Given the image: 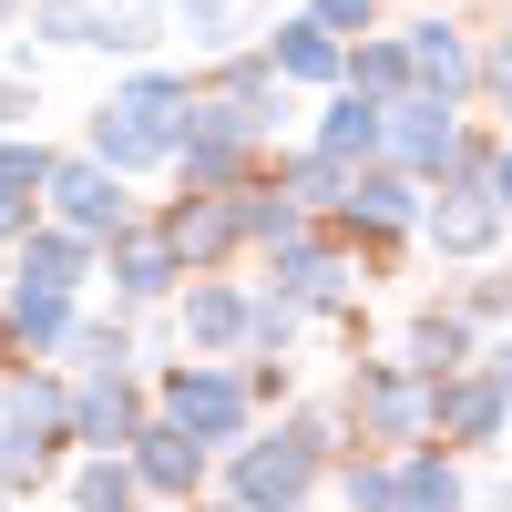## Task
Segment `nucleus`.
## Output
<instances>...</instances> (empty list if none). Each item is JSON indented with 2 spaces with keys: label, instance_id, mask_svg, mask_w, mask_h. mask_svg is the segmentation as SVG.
Instances as JSON below:
<instances>
[{
  "label": "nucleus",
  "instance_id": "nucleus-6",
  "mask_svg": "<svg viewBox=\"0 0 512 512\" xmlns=\"http://www.w3.org/2000/svg\"><path fill=\"white\" fill-rule=\"evenodd\" d=\"M420 216H431V205H420V175L390 164V154H369L349 175V195H338V226H349V236H410Z\"/></svg>",
  "mask_w": 512,
  "mask_h": 512
},
{
  "label": "nucleus",
  "instance_id": "nucleus-23",
  "mask_svg": "<svg viewBox=\"0 0 512 512\" xmlns=\"http://www.w3.org/2000/svg\"><path fill=\"white\" fill-rule=\"evenodd\" d=\"M21 277H41V287H82V277H93V236H82V226L31 236V246H21Z\"/></svg>",
  "mask_w": 512,
  "mask_h": 512
},
{
  "label": "nucleus",
  "instance_id": "nucleus-14",
  "mask_svg": "<svg viewBox=\"0 0 512 512\" xmlns=\"http://www.w3.org/2000/svg\"><path fill=\"white\" fill-rule=\"evenodd\" d=\"M400 359H410L420 379H451L461 359H482V318L461 308V297H441V308H420V318L400 328Z\"/></svg>",
  "mask_w": 512,
  "mask_h": 512
},
{
  "label": "nucleus",
  "instance_id": "nucleus-10",
  "mask_svg": "<svg viewBox=\"0 0 512 512\" xmlns=\"http://www.w3.org/2000/svg\"><path fill=\"white\" fill-rule=\"evenodd\" d=\"M267 287H287L297 308H349L359 297V256L349 246H318V236H287V246H267Z\"/></svg>",
  "mask_w": 512,
  "mask_h": 512
},
{
  "label": "nucleus",
  "instance_id": "nucleus-8",
  "mask_svg": "<svg viewBox=\"0 0 512 512\" xmlns=\"http://www.w3.org/2000/svg\"><path fill=\"white\" fill-rule=\"evenodd\" d=\"M451 144H461V103H451V93H420V82H410V93L390 103V164H410V175L431 185L441 164H451Z\"/></svg>",
  "mask_w": 512,
  "mask_h": 512
},
{
  "label": "nucleus",
  "instance_id": "nucleus-30",
  "mask_svg": "<svg viewBox=\"0 0 512 512\" xmlns=\"http://www.w3.org/2000/svg\"><path fill=\"white\" fill-rule=\"evenodd\" d=\"M482 369H492V379H502V390H512V318H502V328L482 338Z\"/></svg>",
  "mask_w": 512,
  "mask_h": 512
},
{
  "label": "nucleus",
  "instance_id": "nucleus-32",
  "mask_svg": "<svg viewBox=\"0 0 512 512\" xmlns=\"http://www.w3.org/2000/svg\"><path fill=\"white\" fill-rule=\"evenodd\" d=\"M11 113H31V93H21V82H0V123H11Z\"/></svg>",
  "mask_w": 512,
  "mask_h": 512
},
{
  "label": "nucleus",
  "instance_id": "nucleus-27",
  "mask_svg": "<svg viewBox=\"0 0 512 512\" xmlns=\"http://www.w3.org/2000/svg\"><path fill=\"white\" fill-rule=\"evenodd\" d=\"M308 11H318L328 31H349V41H359V31H379V0H308Z\"/></svg>",
  "mask_w": 512,
  "mask_h": 512
},
{
  "label": "nucleus",
  "instance_id": "nucleus-28",
  "mask_svg": "<svg viewBox=\"0 0 512 512\" xmlns=\"http://www.w3.org/2000/svg\"><path fill=\"white\" fill-rule=\"evenodd\" d=\"M482 93H492V103H512V31H492V41H482Z\"/></svg>",
  "mask_w": 512,
  "mask_h": 512
},
{
  "label": "nucleus",
  "instance_id": "nucleus-9",
  "mask_svg": "<svg viewBox=\"0 0 512 512\" xmlns=\"http://www.w3.org/2000/svg\"><path fill=\"white\" fill-rule=\"evenodd\" d=\"M41 41H103V52H154V0H41Z\"/></svg>",
  "mask_w": 512,
  "mask_h": 512
},
{
  "label": "nucleus",
  "instance_id": "nucleus-16",
  "mask_svg": "<svg viewBox=\"0 0 512 512\" xmlns=\"http://www.w3.org/2000/svg\"><path fill=\"white\" fill-rule=\"evenodd\" d=\"M134 431H144V410H134V379H123V369H82L72 441H93V451H134Z\"/></svg>",
  "mask_w": 512,
  "mask_h": 512
},
{
  "label": "nucleus",
  "instance_id": "nucleus-33",
  "mask_svg": "<svg viewBox=\"0 0 512 512\" xmlns=\"http://www.w3.org/2000/svg\"><path fill=\"white\" fill-rule=\"evenodd\" d=\"M0 11H21V0H0Z\"/></svg>",
  "mask_w": 512,
  "mask_h": 512
},
{
  "label": "nucleus",
  "instance_id": "nucleus-7",
  "mask_svg": "<svg viewBox=\"0 0 512 512\" xmlns=\"http://www.w3.org/2000/svg\"><path fill=\"white\" fill-rule=\"evenodd\" d=\"M400 41H410V82H420V93H451V103H472V93H482V41L461 31V21L420 11Z\"/></svg>",
  "mask_w": 512,
  "mask_h": 512
},
{
  "label": "nucleus",
  "instance_id": "nucleus-1",
  "mask_svg": "<svg viewBox=\"0 0 512 512\" xmlns=\"http://www.w3.org/2000/svg\"><path fill=\"white\" fill-rule=\"evenodd\" d=\"M338 451H349V420L297 410V420H277L267 441H236L226 492H236V502H308V492H328V461H338Z\"/></svg>",
  "mask_w": 512,
  "mask_h": 512
},
{
  "label": "nucleus",
  "instance_id": "nucleus-4",
  "mask_svg": "<svg viewBox=\"0 0 512 512\" xmlns=\"http://www.w3.org/2000/svg\"><path fill=\"white\" fill-rule=\"evenodd\" d=\"M164 410L185 420L195 441H216V451H236L246 441V420H256V379H236L226 359H185V369H164Z\"/></svg>",
  "mask_w": 512,
  "mask_h": 512
},
{
  "label": "nucleus",
  "instance_id": "nucleus-26",
  "mask_svg": "<svg viewBox=\"0 0 512 512\" xmlns=\"http://www.w3.org/2000/svg\"><path fill=\"white\" fill-rule=\"evenodd\" d=\"M461 308H472L482 328H502V318H512V277H472V287H461Z\"/></svg>",
  "mask_w": 512,
  "mask_h": 512
},
{
  "label": "nucleus",
  "instance_id": "nucleus-12",
  "mask_svg": "<svg viewBox=\"0 0 512 512\" xmlns=\"http://www.w3.org/2000/svg\"><path fill=\"white\" fill-rule=\"evenodd\" d=\"M420 226H431V246H441V256H461V267H482V256L502 246V226H512V205H502L492 185H441V205H431Z\"/></svg>",
  "mask_w": 512,
  "mask_h": 512
},
{
  "label": "nucleus",
  "instance_id": "nucleus-24",
  "mask_svg": "<svg viewBox=\"0 0 512 512\" xmlns=\"http://www.w3.org/2000/svg\"><path fill=\"white\" fill-rule=\"evenodd\" d=\"M11 318H21V338H31V349H62V338H72V287H41V277H21Z\"/></svg>",
  "mask_w": 512,
  "mask_h": 512
},
{
  "label": "nucleus",
  "instance_id": "nucleus-19",
  "mask_svg": "<svg viewBox=\"0 0 512 512\" xmlns=\"http://www.w3.org/2000/svg\"><path fill=\"white\" fill-rule=\"evenodd\" d=\"M164 236L185 246V267H216L226 246H246V226H236V195H205V185H185V205L164 216Z\"/></svg>",
  "mask_w": 512,
  "mask_h": 512
},
{
  "label": "nucleus",
  "instance_id": "nucleus-29",
  "mask_svg": "<svg viewBox=\"0 0 512 512\" xmlns=\"http://www.w3.org/2000/svg\"><path fill=\"white\" fill-rule=\"evenodd\" d=\"M175 11H185V31H195V41H216V31L236 21V0H175Z\"/></svg>",
  "mask_w": 512,
  "mask_h": 512
},
{
  "label": "nucleus",
  "instance_id": "nucleus-17",
  "mask_svg": "<svg viewBox=\"0 0 512 512\" xmlns=\"http://www.w3.org/2000/svg\"><path fill=\"white\" fill-rule=\"evenodd\" d=\"M267 62L287 82H318V93H328V82H349V31H328L318 11H297L287 31H267Z\"/></svg>",
  "mask_w": 512,
  "mask_h": 512
},
{
  "label": "nucleus",
  "instance_id": "nucleus-31",
  "mask_svg": "<svg viewBox=\"0 0 512 512\" xmlns=\"http://www.w3.org/2000/svg\"><path fill=\"white\" fill-rule=\"evenodd\" d=\"M492 195H502V205H512V144H502V154H492Z\"/></svg>",
  "mask_w": 512,
  "mask_h": 512
},
{
  "label": "nucleus",
  "instance_id": "nucleus-18",
  "mask_svg": "<svg viewBox=\"0 0 512 512\" xmlns=\"http://www.w3.org/2000/svg\"><path fill=\"white\" fill-rule=\"evenodd\" d=\"M318 144H328V154H349V164H369V154H390V103H379V93H359V82H328V113H318Z\"/></svg>",
  "mask_w": 512,
  "mask_h": 512
},
{
  "label": "nucleus",
  "instance_id": "nucleus-13",
  "mask_svg": "<svg viewBox=\"0 0 512 512\" xmlns=\"http://www.w3.org/2000/svg\"><path fill=\"white\" fill-rule=\"evenodd\" d=\"M185 338H195L205 359H246L256 349V297L226 287V277H195L185 287Z\"/></svg>",
  "mask_w": 512,
  "mask_h": 512
},
{
  "label": "nucleus",
  "instance_id": "nucleus-20",
  "mask_svg": "<svg viewBox=\"0 0 512 512\" xmlns=\"http://www.w3.org/2000/svg\"><path fill=\"white\" fill-rule=\"evenodd\" d=\"M175 277H185V246L164 236V226L154 236H134V226L113 236V287L123 297H175Z\"/></svg>",
  "mask_w": 512,
  "mask_h": 512
},
{
  "label": "nucleus",
  "instance_id": "nucleus-3",
  "mask_svg": "<svg viewBox=\"0 0 512 512\" xmlns=\"http://www.w3.org/2000/svg\"><path fill=\"white\" fill-rule=\"evenodd\" d=\"M349 431H359V451L441 441V431H431V379H420L410 359H359V369H349Z\"/></svg>",
  "mask_w": 512,
  "mask_h": 512
},
{
  "label": "nucleus",
  "instance_id": "nucleus-21",
  "mask_svg": "<svg viewBox=\"0 0 512 512\" xmlns=\"http://www.w3.org/2000/svg\"><path fill=\"white\" fill-rule=\"evenodd\" d=\"M349 175H359V164H349V154H328V144H308V154H277V185H287L297 205H308V216H338Z\"/></svg>",
  "mask_w": 512,
  "mask_h": 512
},
{
  "label": "nucleus",
  "instance_id": "nucleus-5",
  "mask_svg": "<svg viewBox=\"0 0 512 512\" xmlns=\"http://www.w3.org/2000/svg\"><path fill=\"white\" fill-rule=\"evenodd\" d=\"M431 431H441L451 451H492V441L512 431V390H502L482 359H461L451 379H431Z\"/></svg>",
  "mask_w": 512,
  "mask_h": 512
},
{
  "label": "nucleus",
  "instance_id": "nucleus-22",
  "mask_svg": "<svg viewBox=\"0 0 512 512\" xmlns=\"http://www.w3.org/2000/svg\"><path fill=\"white\" fill-rule=\"evenodd\" d=\"M349 82L379 93V103H400V93H410V41H400V31H359V41H349Z\"/></svg>",
  "mask_w": 512,
  "mask_h": 512
},
{
  "label": "nucleus",
  "instance_id": "nucleus-15",
  "mask_svg": "<svg viewBox=\"0 0 512 512\" xmlns=\"http://www.w3.org/2000/svg\"><path fill=\"white\" fill-rule=\"evenodd\" d=\"M205 451H216V441H195L175 410H154L134 431V472H144V492H195L205 482Z\"/></svg>",
  "mask_w": 512,
  "mask_h": 512
},
{
  "label": "nucleus",
  "instance_id": "nucleus-2",
  "mask_svg": "<svg viewBox=\"0 0 512 512\" xmlns=\"http://www.w3.org/2000/svg\"><path fill=\"white\" fill-rule=\"evenodd\" d=\"M185 103H195V82H175V72H134V82H123V93L93 113V154L113 164V175L175 164V144H185Z\"/></svg>",
  "mask_w": 512,
  "mask_h": 512
},
{
  "label": "nucleus",
  "instance_id": "nucleus-11",
  "mask_svg": "<svg viewBox=\"0 0 512 512\" xmlns=\"http://www.w3.org/2000/svg\"><path fill=\"white\" fill-rule=\"evenodd\" d=\"M52 205H62V226H82V236H123V226H134V195H123V175L103 154L52 164Z\"/></svg>",
  "mask_w": 512,
  "mask_h": 512
},
{
  "label": "nucleus",
  "instance_id": "nucleus-25",
  "mask_svg": "<svg viewBox=\"0 0 512 512\" xmlns=\"http://www.w3.org/2000/svg\"><path fill=\"white\" fill-rule=\"evenodd\" d=\"M62 349H72V369H123V359H134V338H123V328H72Z\"/></svg>",
  "mask_w": 512,
  "mask_h": 512
}]
</instances>
